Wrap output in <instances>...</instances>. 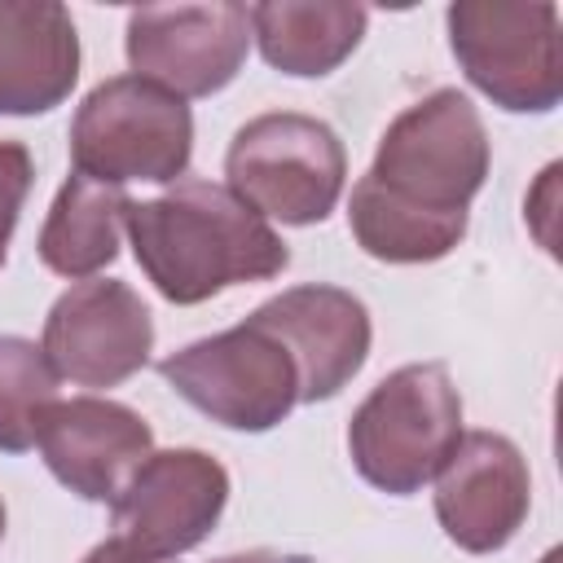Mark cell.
<instances>
[{
  "instance_id": "1",
  "label": "cell",
  "mask_w": 563,
  "mask_h": 563,
  "mask_svg": "<svg viewBox=\"0 0 563 563\" xmlns=\"http://www.w3.org/2000/svg\"><path fill=\"white\" fill-rule=\"evenodd\" d=\"M488 132L457 88H435L405 106L369 172L352 185L347 229L369 260L431 264L444 260L471 224V198L488 180Z\"/></svg>"
},
{
  "instance_id": "2",
  "label": "cell",
  "mask_w": 563,
  "mask_h": 563,
  "mask_svg": "<svg viewBox=\"0 0 563 563\" xmlns=\"http://www.w3.org/2000/svg\"><path fill=\"white\" fill-rule=\"evenodd\" d=\"M123 229L141 273L180 308L242 282H268L290 264L273 224L211 180H176L158 198L128 202Z\"/></svg>"
},
{
  "instance_id": "3",
  "label": "cell",
  "mask_w": 563,
  "mask_h": 563,
  "mask_svg": "<svg viewBox=\"0 0 563 563\" xmlns=\"http://www.w3.org/2000/svg\"><path fill=\"white\" fill-rule=\"evenodd\" d=\"M462 440V396L440 361L391 369L352 413L347 453L365 484L409 497L440 475Z\"/></svg>"
},
{
  "instance_id": "4",
  "label": "cell",
  "mask_w": 563,
  "mask_h": 563,
  "mask_svg": "<svg viewBox=\"0 0 563 563\" xmlns=\"http://www.w3.org/2000/svg\"><path fill=\"white\" fill-rule=\"evenodd\" d=\"M194 158V114L189 106L141 79H101L70 119V163L97 185H176Z\"/></svg>"
},
{
  "instance_id": "5",
  "label": "cell",
  "mask_w": 563,
  "mask_h": 563,
  "mask_svg": "<svg viewBox=\"0 0 563 563\" xmlns=\"http://www.w3.org/2000/svg\"><path fill=\"white\" fill-rule=\"evenodd\" d=\"M229 194L264 220L321 224L347 180V150L339 132L299 110H268L246 119L224 154Z\"/></svg>"
},
{
  "instance_id": "6",
  "label": "cell",
  "mask_w": 563,
  "mask_h": 563,
  "mask_svg": "<svg viewBox=\"0 0 563 563\" xmlns=\"http://www.w3.org/2000/svg\"><path fill=\"white\" fill-rule=\"evenodd\" d=\"M462 75L510 114H545L563 101L559 9L550 0H457L444 13Z\"/></svg>"
},
{
  "instance_id": "7",
  "label": "cell",
  "mask_w": 563,
  "mask_h": 563,
  "mask_svg": "<svg viewBox=\"0 0 563 563\" xmlns=\"http://www.w3.org/2000/svg\"><path fill=\"white\" fill-rule=\"evenodd\" d=\"M163 383L229 431H273L299 405V369L255 317L158 361Z\"/></svg>"
},
{
  "instance_id": "8",
  "label": "cell",
  "mask_w": 563,
  "mask_h": 563,
  "mask_svg": "<svg viewBox=\"0 0 563 563\" xmlns=\"http://www.w3.org/2000/svg\"><path fill=\"white\" fill-rule=\"evenodd\" d=\"M132 75L185 97H211L233 84L251 48V13L233 0L141 4L123 31Z\"/></svg>"
},
{
  "instance_id": "9",
  "label": "cell",
  "mask_w": 563,
  "mask_h": 563,
  "mask_svg": "<svg viewBox=\"0 0 563 563\" xmlns=\"http://www.w3.org/2000/svg\"><path fill=\"white\" fill-rule=\"evenodd\" d=\"M229 501V471L202 449H154L110 501L114 541L145 559H176L211 537Z\"/></svg>"
},
{
  "instance_id": "10",
  "label": "cell",
  "mask_w": 563,
  "mask_h": 563,
  "mask_svg": "<svg viewBox=\"0 0 563 563\" xmlns=\"http://www.w3.org/2000/svg\"><path fill=\"white\" fill-rule=\"evenodd\" d=\"M44 356L79 387H119L154 352V317L119 277H88L57 295L44 317Z\"/></svg>"
},
{
  "instance_id": "11",
  "label": "cell",
  "mask_w": 563,
  "mask_h": 563,
  "mask_svg": "<svg viewBox=\"0 0 563 563\" xmlns=\"http://www.w3.org/2000/svg\"><path fill=\"white\" fill-rule=\"evenodd\" d=\"M528 506V457L501 431H466L435 475V519L466 554L506 550L523 528Z\"/></svg>"
},
{
  "instance_id": "12",
  "label": "cell",
  "mask_w": 563,
  "mask_h": 563,
  "mask_svg": "<svg viewBox=\"0 0 563 563\" xmlns=\"http://www.w3.org/2000/svg\"><path fill=\"white\" fill-rule=\"evenodd\" d=\"M251 317L264 330H273L290 352L299 369V405L339 396L369 356V339H374L369 308L343 286H325V282L290 286L264 299Z\"/></svg>"
},
{
  "instance_id": "13",
  "label": "cell",
  "mask_w": 563,
  "mask_h": 563,
  "mask_svg": "<svg viewBox=\"0 0 563 563\" xmlns=\"http://www.w3.org/2000/svg\"><path fill=\"white\" fill-rule=\"evenodd\" d=\"M40 453L57 484L84 501H114L128 475L154 453V427L106 396L57 400L40 422Z\"/></svg>"
},
{
  "instance_id": "14",
  "label": "cell",
  "mask_w": 563,
  "mask_h": 563,
  "mask_svg": "<svg viewBox=\"0 0 563 563\" xmlns=\"http://www.w3.org/2000/svg\"><path fill=\"white\" fill-rule=\"evenodd\" d=\"M79 79V31L57 0H0V114H44Z\"/></svg>"
},
{
  "instance_id": "15",
  "label": "cell",
  "mask_w": 563,
  "mask_h": 563,
  "mask_svg": "<svg viewBox=\"0 0 563 563\" xmlns=\"http://www.w3.org/2000/svg\"><path fill=\"white\" fill-rule=\"evenodd\" d=\"M251 40L282 75L321 79L339 70L369 26L365 4L347 0H264L251 4Z\"/></svg>"
},
{
  "instance_id": "16",
  "label": "cell",
  "mask_w": 563,
  "mask_h": 563,
  "mask_svg": "<svg viewBox=\"0 0 563 563\" xmlns=\"http://www.w3.org/2000/svg\"><path fill=\"white\" fill-rule=\"evenodd\" d=\"M128 202L132 198L123 189L97 185V180L70 172L62 180V189L44 216L40 242H35L44 268H53L57 277H70V282H88L92 273L114 264Z\"/></svg>"
},
{
  "instance_id": "17",
  "label": "cell",
  "mask_w": 563,
  "mask_h": 563,
  "mask_svg": "<svg viewBox=\"0 0 563 563\" xmlns=\"http://www.w3.org/2000/svg\"><path fill=\"white\" fill-rule=\"evenodd\" d=\"M62 374L40 343L0 334V453H26L40 440L44 413L57 405Z\"/></svg>"
},
{
  "instance_id": "18",
  "label": "cell",
  "mask_w": 563,
  "mask_h": 563,
  "mask_svg": "<svg viewBox=\"0 0 563 563\" xmlns=\"http://www.w3.org/2000/svg\"><path fill=\"white\" fill-rule=\"evenodd\" d=\"M31 180H35L31 150L22 141H0V264L9 255V242H13V229H18L22 202L31 194Z\"/></svg>"
},
{
  "instance_id": "19",
  "label": "cell",
  "mask_w": 563,
  "mask_h": 563,
  "mask_svg": "<svg viewBox=\"0 0 563 563\" xmlns=\"http://www.w3.org/2000/svg\"><path fill=\"white\" fill-rule=\"evenodd\" d=\"M79 563H172V559H145V554H136V550H128V545H119V541L110 537V541L92 545Z\"/></svg>"
},
{
  "instance_id": "20",
  "label": "cell",
  "mask_w": 563,
  "mask_h": 563,
  "mask_svg": "<svg viewBox=\"0 0 563 563\" xmlns=\"http://www.w3.org/2000/svg\"><path fill=\"white\" fill-rule=\"evenodd\" d=\"M211 563H317V559H308V554H286V550H268V545H260V550L220 554V559H211Z\"/></svg>"
},
{
  "instance_id": "21",
  "label": "cell",
  "mask_w": 563,
  "mask_h": 563,
  "mask_svg": "<svg viewBox=\"0 0 563 563\" xmlns=\"http://www.w3.org/2000/svg\"><path fill=\"white\" fill-rule=\"evenodd\" d=\"M559 559H563V550H550V554H545L541 563H559Z\"/></svg>"
},
{
  "instance_id": "22",
  "label": "cell",
  "mask_w": 563,
  "mask_h": 563,
  "mask_svg": "<svg viewBox=\"0 0 563 563\" xmlns=\"http://www.w3.org/2000/svg\"><path fill=\"white\" fill-rule=\"evenodd\" d=\"M0 541H4V501H0Z\"/></svg>"
}]
</instances>
